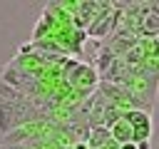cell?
I'll return each mask as SVG.
<instances>
[{"label": "cell", "mask_w": 159, "mask_h": 149, "mask_svg": "<svg viewBox=\"0 0 159 149\" xmlns=\"http://www.w3.org/2000/svg\"><path fill=\"white\" fill-rule=\"evenodd\" d=\"M45 117V112L37 107V102H32L30 97H25L22 92L12 89L10 84L0 87V137L25 122L40 119Z\"/></svg>", "instance_id": "6da1fadb"}, {"label": "cell", "mask_w": 159, "mask_h": 149, "mask_svg": "<svg viewBox=\"0 0 159 149\" xmlns=\"http://www.w3.org/2000/svg\"><path fill=\"white\" fill-rule=\"evenodd\" d=\"M60 70H62V79L65 84L72 89V92H80L84 97H89L97 87H99V72L97 67L87 65V62H80V60H72V57H65L60 62Z\"/></svg>", "instance_id": "7a4b0ae2"}, {"label": "cell", "mask_w": 159, "mask_h": 149, "mask_svg": "<svg viewBox=\"0 0 159 149\" xmlns=\"http://www.w3.org/2000/svg\"><path fill=\"white\" fill-rule=\"evenodd\" d=\"M117 87H122V89L134 99V104H137L139 109H144V104H147V107L154 104L157 74H147V72H139V70H129L127 77H124Z\"/></svg>", "instance_id": "3957f363"}, {"label": "cell", "mask_w": 159, "mask_h": 149, "mask_svg": "<svg viewBox=\"0 0 159 149\" xmlns=\"http://www.w3.org/2000/svg\"><path fill=\"white\" fill-rule=\"evenodd\" d=\"M122 117L132 127V144H144L152 139L154 124H152L149 109H127V112H122Z\"/></svg>", "instance_id": "277c9868"}, {"label": "cell", "mask_w": 159, "mask_h": 149, "mask_svg": "<svg viewBox=\"0 0 159 149\" xmlns=\"http://www.w3.org/2000/svg\"><path fill=\"white\" fill-rule=\"evenodd\" d=\"M70 149H89V144H87V142H75Z\"/></svg>", "instance_id": "5b68a950"}, {"label": "cell", "mask_w": 159, "mask_h": 149, "mask_svg": "<svg viewBox=\"0 0 159 149\" xmlns=\"http://www.w3.org/2000/svg\"><path fill=\"white\" fill-rule=\"evenodd\" d=\"M10 149H40L37 144H20V147H10Z\"/></svg>", "instance_id": "8992f818"}, {"label": "cell", "mask_w": 159, "mask_h": 149, "mask_svg": "<svg viewBox=\"0 0 159 149\" xmlns=\"http://www.w3.org/2000/svg\"><path fill=\"white\" fill-rule=\"evenodd\" d=\"M117 149H137V144H132V142H129V144H119Z\"/></svg>", "instance_id": "52a82bcc"}]
</instances>
